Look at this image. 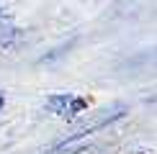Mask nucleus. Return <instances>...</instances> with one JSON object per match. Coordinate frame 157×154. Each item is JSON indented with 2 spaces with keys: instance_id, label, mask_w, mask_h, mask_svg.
<instances>
[{
  "instance_id": "f257e3e1",
  "label": "nucleus",
  "mask_w": 157,
  "mask_h": 154,
  "mask_svg": "<svg viewBox=\"0 0 157 154\" xmlns=\"http://www.w3.org/2000/svg\"><path fill=\"white\" fill-rule=\"evenodd\" d=\"M88 108V100L80 95H70V93H59L47 98V111L52 116H59V118H75Z\"/></svg>"
},
{
  "instance_id": "7ed1b4c3",
  "label": "nucleus",
  "mask_w": 157,
  "mask_h": 154,
  "mask_svg": "<svg viewBox=\"0 0 157 154\" xmlns=\"http://www.w3.org/2000/svg\"><path fill=\"white\" fill-rule=\"evenodd\" d=\"M3 105H5V95L0 93V111H3Z\"/></svg>"
},
{
  "instance_id": "f03ea898",
  "label": "nucleus",
  "mask_w": 157,
  "mask_h": 154,
  "mask_svg": "<svg viewBox=\"0 0 157 154\" xmlns=\"http://www.w3.org/2000/svg\"><path fill=\"white\" fill-rule=\"evenodd\" d=\"M18 41H21V28L13 26L10 18L0 13V49H13Z\"/></svg>"
},
{
  "instance_id": "20e7f679",
  "label": "nucleus",
  "mask_w": 157,
  "mask_h": 154,
  "mask_svg": "<svg viewBox=\"0 0 157 154\" xmlns=\"http://www.w3.org/2000/svg\"><path fill=\"white\" fill-rule=\"evenodd\" d=\"M0 3H5V0H0ZM8 3H13V0H8Z\"/></svg>"
}]
</instances>
